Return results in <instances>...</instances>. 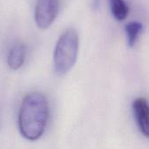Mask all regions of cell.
Returning a JSON list of instances; mask_svg holds the SVG:
<instances>
[{
    "label": "cell",
    "mask_w": 149,
    "mask_h": 149,
    "mask_svg": "<svg viewBox=\"0 0 149 149\" xmlns=\"http://www.w3.org/2000/svg\"><path fill=\"white\" fill-rule=\"evenodd\" d=\"M143 25L140 22H130L125 26V33L127 38V45L132 48L135 45L138 38L142 31Z\"/></svg>",
    "instance_id": "8992f818"
},
{
    "label": "cell",
    "mask_w": 149,
    "mask_h": 149,
    "mask_svg": "<svg viewBox=\"0 0 149 149\" xmlns=\"http://www.w3.org/2000/svg\"><path fill=\"white\" fill-rule=\"evenodd\" d=\"M79 47V34L74 28H69L61 34L53 54L54 70L58 75H65L73 67L78 58Z\"/></svg>",
    "instance_id": "7a4b0ae2"
},
{
    "label": "cell",
    "mask_w": 149,
    "mask_h": 149,
    "mask_svg": "<svg viewBox=\"0 0 149 149\" xmlns=\"http://www.w3.org/2000/svg\"><path fill=\"white\" fill-rule=\"evenodd\" d=\"M49 118V106L45 96L40 93L27 94L18 113V127L28 141H37L44 134Z\"/></svg>",
    "instance_id": "6da1fadb"
},
{
    "label": "cell",
    "mask_w": 149,
    "mask_h": 149,
    "mask_svg": "<svg viewBox=\"0 0 149 149\" xmlns=\"http://www.w3.org/2000/svg\"><path fill=\"white\" fill-rule=\"evenodd\" d=\"M100 0H93L92 5H93V10H98L100 7Z\"/></svg>",
    "instance_id": "ba28073f"
},
{
    "label": "cell",
    "mask_w": 149,
    "mask_h": 149,
    "mask_svg": "<svg viewBox=\"0 0 149 149\" xmlns=\"http://www.w3.org/2000/svg\"><path fill=\"white\" fill-rule=\"evenodd\" d=\"M111 12L115 19L123 21L127 18L129 9L124 0H109Z\"/></svg>",
    "instance_id": "52a82bcc"
},
{
    "label": "cell",
    "mask_w": 149,
    "mask_h": 149,
    "mask_svg": "<svg viewBox=\"0 0 149 149\" xmlns=\"http://www.w3.org/2000/svg\"><path fill=\"white\" fill-rule=\"evenodd\" d=\"M134 120L141 134L146 137L149 134V109L148 101L144 98H138L132 104Z\"/></svg>",
    "instance_id": "277c9868"
},
{
    "label": "cell",
    "mask_w": 149,
    "mask_h": 149,
    "mask_svg": "<svg viewBox=\"0 0 149 149\" xmlns=\"http://www.w3.org/2000/svg\"><path fill=\"white\" fill-rule=\"evenodd\" d=\"M26 56V48L23 44H15L10 50L7 57L8 66L12 70L19 69L24 63Z\"/></svg>",
    "instance_id": "5b68a950"
},
{
    "label": "cell",
    "mask_w": 149,
    "mask_h": 149,
    "mask_svg": "<svg viewBox=\"0 0 149 149\" xmlns=\"http://www.w3.org/2000/svg\"><path fill=\"white\" fill-rule=\"evenodd\" d=\"M59 10V0H38L34 20L36 25L41 30L48 29L57 18Z\"/></svg>",
    "instance_id": "3957f363"
}]
</instances>
